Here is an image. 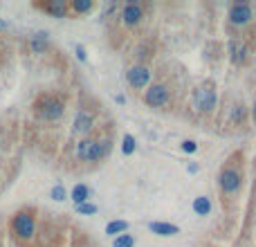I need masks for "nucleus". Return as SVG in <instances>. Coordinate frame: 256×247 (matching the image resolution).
Instances as JSON below:
<instances>
[{
    "mask_svg": "<svg viewBox=\"0 0 256 247\" xmlns=\"http://www.w3.org/2000/svg\"><path fill=\"white\" fill-rule=\"evenodd\" d=\"M77 58H79V61H86V58H88L86 48H83V45H77Z\"/></svg>",
    "mask_w": 256,
    "mask_h": 247,
    "instance_id": "a878e982",
    "label": "nucleus"
},
{
    "mask_svg": "<svg viewBox=\"0 0 256 247\" xmlns=\"http://www.w3.org/2000/svg\"><path fill=\"white\" fill-rule=\"evenodd\" d=\"M68 198V194H65V189H63V184H56L52 189V200H56V202H61V200Z\"/></svg>",
    "mask_w": 256,
    "mask_h": 247,
    "instance_id": "4be33fe9",
    "label": "nucleus"
},
{
    "mask_svg": "<svg viewBox=\"0 0 256 247\" xmlns=\"http://www.w3.org/2000/svg\"><path fill=\"white\" fill-rule=\"evenodd\" d=\"M77 211L81 213V216H92V213H97V207L90 202H83V204H77Z\"/></svg>",
    "mask_w": 256,
    "mask_h": 247,
    "instance_id": "aec40b11",
    "label": "nucleus"
},
{
    "mask_svg": "<svg viewBox=\"0 0 256 247\" xmlns=\"http://www.w3.org/2000/svg\"><path fill=\"white\" fill-rule=\"evenodd\" d=\"M88 196H90V189H88L86 184H77V187L72 189V200H74L77 204H83V202H86Z\"/></svg>",
    "mask_w": 256,
    "mask_h": 247,
    "instance_id": "2eb2a0df",
    "label": "nucleus"
},
{
    "mask_svg": "<svg viewBox=\"0 0 256 247\" xmlns=\"http://www.w3.org/2000/svg\"><path fill=\"white\" fill-rule=\"evenodd\" d=\"M220 187H222V191L234 194V191L241 187V175H238L236 171H232V169L222 171V173H220Z\"/></svg>",
    "mask_w": 256,
    "mask_h": 247,
    "instance_id": "423d86ee",
    "label": "nucleus"
},
{
    "mask_svg": "<svg viewBox=\"0 0 256 247\" xmlns=\"http://www.w3.org/2000/svg\"><path fill=\"white\" fill-rule=\"evenodd\" d=\"M229 52H232L234 63H243V61H245L247 49H245V45H241L238 41H232V43H229Z\"/></svg>",
    "mask_w": 256,
    "mask_h": 247,
    "instance_id": "f8f14e48",
    "label": "nucleus"
},
{
    "mask_svg": "<svg viewBox=\"0 0 256 247\" xmlns=\"http://www.w3.org/2000/svg\"><path fill=\"white\" fill-rule=\"evenodd\" d=\"M45 11H50L52 16H56V18H63L65 16V5L63 2H54V5H45Z\"/></svg>",
    "mask_w": 256,
    "mask_h": 247,
    "instance_id": "6ab92c4d",
    "label": "nucleus"
},
{
    "mask_svg": "<svg viewBox=\"0 0 256 247\" xmlns=\"http://www.w3.org/2000/svg\"><path fill=\"white\" fill-rule=\"evenodd\" d=\"M194 211L198 213V216H207V213L211 211V202H209L207 196H198V198L194 200Z\"/></svg>",
    "mask_w": 256,
    "mask_h": 247,
    "instance_id": "ddd939ff",
    "label": "nucleus"
},
{
    "mask_svg": "<svg viewBox=\"0 0 256 247\" xmlns=\"http://www.w3.org/2000/svg\"><path fill=\"white\" fill-rule=\"evenodd\" d=\"M243 117H245V108H243V106H234V115H232V119H234V121H241Z\"/></svg>",
    "mask_w": 256,
    "mask_h": 247,
    "instance_id": "b1692460",
    "label": "nucleus"
},
{
    "mask_svg": "<svg viewBox=\"0 0 256 247\" xmlns=\"http://www.w3.org/2000/svg\"><path fill=\"white\" fill-rule=\"evenodd\" d=\"M250 18H252V7L250 5L238 2V5H234L232 9H229V20H232L234 25H245Z\"/></svg>",
    "mask_w": 256,
    "mask_h": 247,
    "instance_id": "0eeeda50",
    "label": "nucleus"
},
{
    "mask_svg": "<svg viewBox=\"0 0 256 247\" xmlns=\"http://www.w3.org/2000/svg\"><path fill=\"white\" fill-rule=\"evenodd\" d=\"M14 232L20 238H32L34 236V218L29 213H18L14 218Z\"/></svg>",
    "mask_w": 256,
    "mask_h": 247,
    "instance_id": "f03ea898",
    "label": "nucleus"
},
{
    "mask_svg": "<svg viewBox=\"0 0 256 247\" xmlns=\"http://www.w3.org/2000/svg\"><path fill=\"white\" fill-rule=\"evenodd\" d=\"M254 119H256V106H254Z\"/></svg>",
    "mask_w": 256,
    "mask_h": 247,
    "instance_id": "cd10ccee",
    "label": "nucleus"
},
{
    "mask_svg": "<svg viewBox=\"0 0 256 247\" xmlns=\"http://www.w3.org/2000/svg\"><path fill=\"white\" fill-rule=\"evenodd\" d=\"M117 103H126V97H124V95H117Z\"/></svg>",
    "mask_w": 256,
    "mask_h": 247,
    "instance_id": "bb28decb",
    "label": "nucleus"
},
{
    "mask_svg": "<svg viewBox=\"0 0 256 247\" xmlns=\"http://www.w3.org/2000/svg\"><path fill=\"white\" fill-rule=\"evenodd\" d=\"M108 150H110V142H92V148H90V162H97L102 157L108 155Z\"/></svg>",
    "mask_w": 256,
    "mask_h": 247,
    "instance_id": "9d476101",
    "label": "nucleus"
},
{
    "mask_svg": "<svg viewBox=\"0 0 256 247\" xmlns=\"http://www.w3.org/2000/svg\"><path fill=\"white\" fill-rule=\"evenodd\" d=\"M39 115L43 117V119H48V121L58 119V117L63 115V103L58 101V99H54V97L41 99V103H39Z\"/></svg>",
    "mask_w": 256,
    "mask_h": 247,
    "instance_id": "f257e3e1",
    "label": "nucleus"
},
{
    "mask_svg": "<svg viewBox=\"0 0 256 247\" xmlns=\"http://www.w3.org/2000/svg\"><path fill=\"white\" fill-rule=\"evenodd\" d=\"M126 229H128V223H126V220H112V223L106 225L108 236H119V234H124Z\"/></svg>",
    "mask_w": 256,
    "mask_h": 247,
    "instance_id": "4468645a",
    "label": "nucleus"
},
{
    "mask_svg": "<svg viewBox=\"0 0 256 247\" xmlns=\"http://www.w3.org/2000/svg\"><path fill=\"white\" fill-rule=\"evenodd\" d=\"M72 7L79 11V14H81V11H90L92 9V2H90V0H74Z\"/></svg>",
    "mask_w": 256,
    "mask_h": 247,
    "instance_id": "5701e85b",
    "label": "nucleus"
},
{
    "mask_svg": "<svg viewBox=\"0 0 256 247\" xmlns=\"http://www.w3.org/2000/svg\"><path fill=\"white\" fill-rule=\"evenodd\" d=\"M169 101V90L164 86H151L146 90V103L149 106H164Z\"/></svg>",
    "mask_w": 256,
    "mask_h": 247,
    "instance_id": "20e7f679",
    "label": "nucleus"
},
{
    "mask_svg": "<svg viewBox=\"0 0 256 247\" xmlns=\"http://www.w3.org/2000/svg\"><path fill=\"white\" fill-rule=\"evenodd\" d=\"M126 79H128V83L133 88H144L151 79V72L146 68H142V65H135V68H131L126 72Z\"/></svg>",
    "mask_w": 256,
    "mask_h": 247,
    "instance_id": "39448f33",
    "label": "nucleus"
},
{
    "mask_svg": "<svg viewBox=\"0 0 256 247\" xmlns=\"http://www.w3.org/2000/svg\"><path fill=\"white\" fill-rule=\"evenodd\" d=\"M112 247H135V238L131 234H119V236H115Z\"/></svg>",
    "mask_w": 256,
    "mask_h": 247,
    "instance_id": "dca6fc26",
    "label": "nucleus"
},
{
    "mask_svg": "<svg viewBox=\"0 0 256 247\" xmlns=\"http://www.w3.org/2000/svg\"><path fill=\"white\" fill-rule=\"evenodd\" d=\"M92 128V117L88 112H79L74 119V133H88Z\"/></svg>",
    "mask_w": 256,
    "mask_h": 247,
    "instance_id": "9b49d317",
    "label": "nucleus"
},
{
    "mask_svg": "<svg viewBox=\"0 0 256 247\" xmlns=\"http://www.w3.org/2000/svg\"><path fill=\"white\" fill-rule=\"evenodd\" d=\"M149 229L153 234H157V236H175L180 232L178 225H171V223H151Z\"/></svg>",
    "mask_w": 256,
    "mask_h": 247,
    "instance_id": "1a4fd4ad",
    "label": "nucleus"
},
{
    "mask_svg": "<svg viewBox=\"0 0 256 247\" xmlns=\"http://www.w3.org/2000/svg\"><path fill=\"white\" fill-rule=\"evenodd\" d=\"M194 101H196L198 110H211V108L216 106V92H213L211 88H198Z\"/></svg>",
    "mask_w": 256,
    "mask_h": 247,
    "instance_id": "7ed1b4c3",
    "label": "nucleus"
},
{
    "mask_svg": "<svg viewBox=\"0 0 256 247\" xmlns=\"http://www.w3.org/2000/svg\"><path fill=\"white\" fill-rule=\"evenodd\" d=\"M196 148H198V144H196V142H184V144H182L184 153H196Z\"/></svg>",
    "mask_w": 256,
    "mask_h": 247,
    "instance_id": "393cba45",
    "label": "nucleus"
},
{
    "mask_svg": "<svg viewBox=\"0 0 256 247\" xmlns=\"http://www.w3.org/2000/svg\"><path fill=\"white\" fill-rule=\"evenodd\" d=\"M121 18H124L126 25L140 23V18H142V7L135 5V2H128V5L124 7V11H121Z\"/></svg>",
    "mask_w": 256,
    "mask_h": 247,
    "instance_id": "6e6552de",
    "label": "nucleus"
},
{
    "mask_svg": "<svg viewBox=\"0 0 256 247\" xmlns=\"http://www.w3.org/2000/svg\"><path fill=\"white\" fill-rule=\"evenodd\" d=\"M45 45H48V32H39L32 41V48H34V52H43Z\"/></svg>",
    "mask_w": 256,
    "mask_h": 247,
    "instance_id": "f3484780",
    "label": "nucleus"
},
{
    "mask_svg": "<svg viewBox=\"0 0 256 247\" xmlns=\"http://www.w3.org/2000/svg\"><path fill=\"white\" fill-rule=\"evenodd\" d=\"M121 150H124V155H131L133 150H135V140H133V135L124 137V146H121Z\"/></svg>",
    "mask_w": 256,
    "mask_h": 247,
    "instance_id": "412c9836",
    "label": "nucleus"
},
{
    "mask_svg": "<svg viewBox=\"0 0 256 247\" xmlns=\"http://www.w3.org/2000/svg\"><path fill=\"white\" fill-rule=\"evenodd\" d=\"M90 148H92V142L90 140H81L77 144V155L81 157V160H88V157H90Z\"/></svg>",
    "mask_w": 256,
    "mask_h": 247,
    "instance_id": "a211bd4d",
    "label": "nucleus"
}]
</instances>
